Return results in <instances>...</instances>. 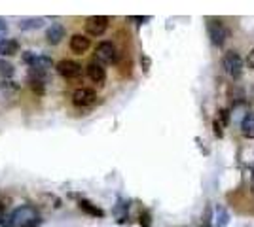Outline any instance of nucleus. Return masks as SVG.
<instances>
[{
    "label": "nucleus",
    "instance_id": "1",
    "mask_svg": "<svg viewBox=\"0 0 254 227\" xmlns=\"http://www.w3.org/2000/svg\"><path fill=\"white\" fill-rule=\"evenodd\" d=\"M10 220H12L10 226L14 227H34L40 222V216L34 207L23 205V207H17L12 212V218H10Z\"/></svg>",
    "mask_w": 254,
    "mask_h": 227
},
{
    "label": "nucleus",
    "instance_id": "2",
    "mask_svg": "<svg viewBox=\"0 0 254 227\" xmlns=\"http://www.w3.org/2000/svg\"><path fill=\"white\" fill-rule=\"evenodd\" d=\"M207 31H209V38L215 46H224L226 40L230 38V29L220 21V19H209L207 23Z\"/></svg>",
    "mask_w": 254,
    "mask_h": 227
},
{
    "label": "nucleus",
    "instance_id": "3",
    "mask_svg": "<svg viewBox=\"0 0 254 227\" xmlns=\"http://www.w3.org/2000/svg\"><path fill=\"white\" fill-rule=\"evenodd\" d=\"M222 66H224V70L232 76L234 80L243 76V59L239 57V53H235V51H228V53L224 55Z\"/></svg>",
    "mask_w": 254,
    "mask_h": 227
},
{
    "label": "nucleus",
    "instance_id": "4",
    "mask_svg": "<svg viewBox=\"0 0 254 227\" xmlns=\"http://www.w3.org/2000/svg\"><path fill=\"white\" fill-rule=\"evenodd\" d=\"M95 57H97L99 65H110V63H114L118 57L114 44L112 42H101L97 46V49H95Z\"/></svg>",
    "mask_w": 254,
    "mask_h": 227
},
{
    "label": "nucleus",
    "instance_id": "5",
    "mask_svg": "<svg viewBox=\"0 0 254 227\" xmlns=\"http://www.w3.org/2000/svg\"><path fill=\"white\" fill-rule=\"evenodd\" d=\"M108 29V17L104 16H93L85 21V31L91 36H102Z\"/></svg>",
    "mask_w": 254,
    "mask_h": 227
},
{
    "label": "nucleus",
    "instance_id": "6",
    "mask_svg": "<svg viewBox=\"0 0 254 227\" xmlns=\"http://www.w3.org/2000/svg\"><path fill=\"white\" fill-rule=\"evenodd\" d=\"M57 72L63 78H67V80H74V78H80V74H82V66L76 61L65 59V61H59L57 63Z\"/></svg>",
    "mask_w": 254,
    "mask_h": 227
},
{
    "label": "nucleus",
    "instance_id": "7",
    "mask_svg": "<svg viewBox=\"0 0 254 227\" xmlns=\"http://www.w3.org/2000/svg\"><path fill=\"white\" fill-rule=\"evenodd\" d=\"M95 100H97V95H95L93 89H89V87H80V89H76V91L72 93V102H74L76 106H82V108L91 106Z\"/></svg>",
    "mask_w": 254,
    "mask_h": 227
},
{
    "label": "nucleus",
    "instance_id": "8",
    "mask_svg": "<svg viewBox=\"0 0 254 227\" xmlns=\"http://www.w3.org/2000/svg\"><path fill=\"white\" fill-rule=\"evenodd\" d=\"M46 38H48V42H50L51 46H57L59 42L65 38V27H63L61 23L50 25L48 31H46Z\"/></svg>",
    "mask_w": 254,
    "mask_h": 227
},
{
    "label": "nucleus",
    "instance_id": "9",
    "mask_svg": "<svg viewBox=\"0 0 254 227\" xmlns=\"http://www.w3.org/2000/svg\"><path fill=\"white\" fill-rule=\"evenodd\" d=\"M89 46H91V42H89V38L84 36V34H74V36L70 38V49L74 51V53H85L87 49H89Z\"/></svg>",
    "mask_w": 254,
    "mask_h": 227
},
{
    "label": "nucleus",
    "instance_id": "10",
    "mask_svg": "<svg viewBox=\"0 0 254 227\" xmlns=\"http://www.w3.org/2000/svg\"><path fill=\"white\" fill-rule=\"evenodd\" d=\"M87 76L91 78V81L102 85V81L106 80V70H104V66L99 65V63H89V65H87Z\"/></svg>",
    "mask_w": 254,
    "mask_h": 227
},
{
    "label": "nucleus",
    "instance_id": "11",
    "mask_svg": "<svg viewBox=\"0 0 254 227\" xmlns=\"http://www.w3.org/2000/svg\"><path fill=\"white\" fill-rule=\"evenodd\" d=\"M19 51V42L17 40H12V38H4L0 40V55L4 57H12Z\"/></svg>",
    "mask_w": 254,
    "mask_h": 227
},
{
    "label": "nucleus",
    "instance_id": "12",
    "mask_svg": "<svg viewBox=\"0 0 254 227\" xmlns=\"http://www.w3.org/2000/svg\"><path fill=\"white\" fill-rule=\"evenodd\" d=\"M51 66H53V61H51L50 57L36 55L34 57V61H33V65H31V70H36V72H44V74H46Z\"/></svg>",
    "mask_w": 254,
    "mask_h": 227
},
{
    "label": "nucleus",
    "instance_id": "13",
    "mask_svg": "<svg viewBox=\"0 0 254 227\" xmlns=\"http://www.w3.org/2000/svg\"><path fill=\"white\" fill-rule=\"evenodd\" d=\"M241 132L247 138H254V114H247L241 121Z\"/></svg>",
    "mask_w": 254,
    "mask_h": 227
},
{
    "label": "nucleus",
    "instance_id": "14",
    "mask_svg": "<svg viewBox=\"0 0 254 227\" xmlns=\"http://www.w3.org/2000/svg\"><path fill=\"white\" fill-rule=\"evenodd\" d=\"M44 25V19L42 17H31V19H23L19 23L21 31H34V29H40Z\"/></svg>",
    "mask_w": 254,
    "mask_h": 227
},
{
    "label": "nucleus",
    "instance_id": "15",
    "mask_svg": "<svg viewBox=\"0 0 254 227\" xmlns=\"http://www.w3.org/2000/svg\"><path fill=\"white\" fill-rule=\"evenodd\" d=\"M16 74V66L6 61V59H0V78H12Z\"/></svg>",
    "mask_w": 254,
    "mask_h": 227
},
{
    "label": "nucleus",
    "instance_id": "16",
    "mask_svg": "<svg viewBox=\"0 0 254 227\" xmlns=\"http://www.w3.org/2000/svg\"><path fill=\"white\" fill-rule=\"evenodd\" d=\"M216 227H226L228 226V222H230V216H228V212H226V208L218 207L216 208Z\"/></svg>",
    "mask_w": 254,
    "mask_h": 227
},
{
    "label": "nucleus",
    "instance_id": "17",
    "mask_svg": "<svg viewBox=\"0 0 254 227\" xmlns=\"http://www.w3.org/2000/svg\"><path fill=\"white\" fill-rule=\"evenodd\" d=\"M80 208L84 210V212H87V214H91V216H102V210L97 207H93V203H89V201H80Z\"/></svg>",
    "mask_w": 254,
    "mask_h": 227
},
{
    "label": "nucleus",
    "instance_id": "18",
    "mask_svg": "<svg viewBox=\"0 0 254 227\" xmlns=\"http://www.w3.org/2000/svg\"><path fill=\"white\" fill-rule=\"evenodd\" d=\"M213 222V216H211V207L205 208V214L201 216V227H209Z\"/></svg>",
    "mask_w": 254,
    "mask_h": 227
},
{
    "label": "nucleus",
    "instance_id": "19",
    "mask_svg": "<svg viewBox=\"0 0 254 227\" xmlns=\"http://www.w3.org/2000/svg\"><path fill=\"white\" fill-rule=\"evenodd\" d=\"M218 117L222 119V127L230 123V112H228V110H220V112H218Z\"/></svg>",
    "mask_w": 254,
    "mask_h": 227
},
{
    "label": "nucleus",
    "instance_id": "20",
    "mask_svg": "<svg viewBox=\"0 0 254 227\" xmlns=\"http://www.w3.org/2000/svg\"><path fill=\"white\" fill-rule=\"evenodd\" d=\"M34 57H36V53H34V51H25V53H23V61H25V63L31 66V65H33V61H34Z\"/></svg>",
    "mask_w": 254,
    "mask_h": 227
},
{
    "label": "nucleus",
    "instance_id": "21",
    "mask_svg": "<svg viewBox=\"0 0 254 227\" xmlns=\"http://www.w3.org/2000/svg\"><path fill=\"white\" fill-rule=\"evenodd\" d=\"M140 224L144 227H152V222H150V214L148 212H144L142 216H140Z\"/></svg>",
    "mask_w": 254,
    "mask_h": 227
},
{
    "label": "nucleus",
    "instance_id": "22",
    "mask_svg": "<svg viewBox=\"0 0 254 227\" xmlns=\"http://www.w3.org/2000/svg\"><path fill=\"white\" fill-rule=\"evenodd\" d=\"M6 34H8V25H6V21H4V19H0V38L4 40Z\"/></svg>",
    "mask_w": 254,
    "mask_h": 227
},
{
    "label": "nucleus",
    "instance_id": "23",
    "mask_svg": "<svg viewBox=\"0 0 254 227\" xmlns=\"http://www.w3.org/2000/svg\"><path fill=\"white\" fill-rule=\"evenodd\" d=\"M2 87H4V89H14V91H17V89H19V85H17V83H14V81H4V83H2Z\"/></svg>",
    "mask_w": 254,
    "mask_h": 227
},
{
    "label": "nucleus",
    "instance_id": "24",
    "mask_svg": "<svg viewBox=\"0 0 254 227\" xmlns=\"http://www.w3.org/2000/svg\"><path fill=\"white\" fill-rule=\"evenodd\" d=\"M247 65H249V68H253L254 70V49L249 51V57H247Z\"/></svg>",
    "mask_w": 254,
    "mask_h": 227
},
{
    "label": "nucleus",
    "instance_id": "25",
    "mask_svg": "<svg viewBox=\"0 0 254 227\" xmlns=\"http://www.w3.org/2000/svg\"><path fill=\"white\" fill-rule=\"evenodd\" d=\"M215 134L216 136H222V134H224V131H222V123H218V121H215Z\"/></svg>",
    "mask_w": 254,
    "mask_h": 227
},
{
    "label": "nucleus",
    "instance_id": "26",
    "mask_svg": "<svg viewBox=\"0 0 254 227\" xmlns=\"http://www.w3.org/2000/svg\"><path fill=\"white\" fill-rule=\"evenodd\" d=\"M131 19V21H137V23H144V21H150V17H135V16H133V17H129Z\"/></svg>",
    "mask_w": 254,
    "mask_h": 227
},
{
    "label": "nucleus",
    "instance_id": "27",
    "mask_svg": "<svg viewBox=\"0 0 254 227\" xmlns=\"http://www.w3.org/2000/svg\"><path fill=\"white\" fill-rule=\"evenodd\" d=\"M142 65H144V70H148V66H150V59H148V57H142Z\"/></svg>",
    "mask_w": 254,
    "mask_h": 227
},
{
    "label": "nucleus",
    "instance_id": "28",
    "mask_svg": "<svg viewBox=\"0 0 254 227\" xmlns=\"http://www.w3.org/2000/svg\"><path fill=\"white\" fill-rule=\"evenodd\" d=\"M253 178H254V165H253Z\"/></svg>",
    "mask_w": 254,
    "mask_h": 227
}]
</instances>
